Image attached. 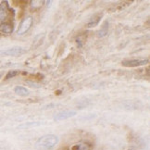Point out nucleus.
I'll return each mask as SVG.
<instances>
[{"label": "nucleus", "instance_id": "f257e3e1", "mask_svg": "<svg viewBox=\"0 0 150 150\" xmlns=\"http://www.w3.org/2000/svg\"><path fill=\"white\" fill-rule=\"evenodd\" d=\"M59 143V137L54 134H47L40 137L35 143L37 150H50Z\"/></svg>", "mask_w": 150, "mask_h": 150}, {"label": "nucleus", "instance_id": "f03ea898", "mask_svg": "<svg viewBox=\"0 0 150 150\" xmlns=\"http://www.w3.org/2000/svg\"><path fill=\"white\" fill-rule=\"evenodd\" d=\"M32 24H33V18L30 16L26 17L25 19H23L21 21L19 28H18V31H17V33H18L19 35H22V34L26 33L29 30H30Z\"/></svg>", "mask_w": 150, "mask_h": 150}, {"label": "nucleus", "instance_id": "7ed1b4c3", "mask_svg": "<svg viewBox=\"0 0 150 150\" xmlns=\"http://www.w3.org/2000/svg\"><path fill=\"white\" fill-rule=\"evenodd\" d=\"M25 49L21 47H13L6 50L0 51V56H10V57H19L25 53Z\"/></svg>", "mask_w": 150, "mask_h": 150}, {"label": "nucleus", "instance_id": "20e7f679", "mask_svg": "<svg viewBox=\"0 0 150 150\" xmlns=\"http://www.w3.org/2000/svg\"><path fill=\"white\" fill-rule=\"evenodd\" d=\"M76 113H77L76 111L71 110V109L61 111V112H59L57 114L55 115V116H54V120H56V122H59V120H67V119H70V118L75 116Z\"/></svg>", "mask_w": 150, "mask_h": 150}, {"label": "nucleus", "instance_id": "39448f33", "mask_svg": "<svg viewBox=\"0 0 150 150\" xmlns=\"http://www.w3.org/2000/svg\"><path fill=\"white\" fill-rule=\"evenodd\" d=\"M148 59H131V60H123L122 64L125 67H139L143 65L148 64Z\"/></svg>", "mask_w": 150, "mask_h": 150}, {"label": "nucleus", "instance_id": "423d86ee", "mask_svg": "<svg viewBox=\"0 0 150 150\" xmlns=\"http://www.w3.org/2000/svg\"><path fill=\"white\" fill-rule=\"evenodd\" d=\"M9 15V7L8 1L0 3V21H4Z\"/></svg>", "mask_w": 150, "mask_h": 150}, {"label": "nucleus", "instance_id": "0eeeda50", "mask_svg": "<svg viewBox=\"0 0 150 150\" xmlns=\"http://www.w3.org/2000/svg\"><path fill=\"white\" fill-rule=\"evenodd\" d=\"M0 32L6 33V34H10L13 32V24L11 22H2L0 24Z\"/></svg>", "mask_w": 150, "mask_h": 150}, {"label": "nucleus", "instance_id": "6e6552de", "mask_svg": "<svg viewBox=\"0 0 150 150\" xmlns=\"http://www.w3.org/2000/svg\"><path fill=\"white\" fill-rule=\"evenodd\" d=\"M102 17H103V14H102V13H98V14L94 15V16L90 19L89 22L87 23V27H88V28L96 27L97 24L99 23V21H100V20L102 19Z\"/></svg>", "mask_w": 150, "mask_h": 150}, {"label": "nucleus", "instance_id": "1a4fd4ad", "mask_svg": "<svg viewBox=\"0 0 150 150\" xmlns=\"http://www.w3.org/2000/svg\"><path fill=\"white\" fill-rule=\"evenodd\" d=\"M108 21H105L103 23L102 27L100 30L97 32V36L98 37H105L107 34H108Z\"/></svg>", "mask_w": 150, "mask_h": 150}, {"label": "nucleus", "instance_id": "9d476101", "mask_svg": "<svg viewBox=\"0 0 150 150\" xmlns=\"http://www.w3.org/2000/svg\"><path fill=\"white\" fill-rule=\"evenodd\" d=\"M72 150H92V146L88 143H79L72 146Z\"/></svg>", "mask_w": 150, "mask_h": 150}, {"label": "nucleus", "instance_id": "9b49d317", "mask_svg": "<svg viewBox=\"0 0 150 150\" xmlns=\"http://www.w3.org/2000/svg\"><path fill=\"white\" fill-rule=\"evenodd\" d=\"M14 92L15 94L21 96H27L29 95V91L25 87H22V86H17V87H15Z\"/></svg>", "mask_w": 150, "mask_h": 150}, {"label": "nucleus", "instance_id": "f8f14e48", "mask_svg": "<svg viewBox=\"0 0 150 150\" xmlns=\"http://www.w3.org/2000/svg\"><path fill=\"white\" fill-rule=\"evenodd\" d=\"M18 74H20V71H10L8 72L7 75H6L5 80H8V79H11V78H14Z\"/></svg>", "mask_w": 150, "mask_h": 150}, {"label": "nucleus", "instance_id": "ddd939ff", "mask_svg": "<svg viewBox=\"0 0 150 150\" xmlns=\"http://www.w3.org/2000/svg\"><path fill=\"white\" fill-rule=\"evenodd\" d=\"M45 2L44 1H37V0H35V1H32L31 2V6H32V8H41L42 6H43V4H44Z\"/></svg>", "mask_w": 150, "mask_h": 150}, {"label": "nucleus", "instance_id": "4468645a", "mask_svg": "<svg viewBox=\"0 0 150 150\" xmlns=\"http://www.w3.org/2000/svg\"><path fill=\"white\" fill-rule=\"evenodd\" d=\"M2 77V73L1 72H0V78H1Z\"/></svg>", "mask_w": 150, "mask_h": 150}, {"label": "nucleus", "instance_id": "2eb2a0df", "mask_svg": "<svg viewBox=\"0 0 150 150\" xmlns=\"http://www.w3.org/2000/svg\"><path fill=\"white\" fill-rule=\"evenodd\" d=\"M0 36H1V34H0Z\"/></svg>", "mask_w": 150, "mask_h": 150}]
</instances>
